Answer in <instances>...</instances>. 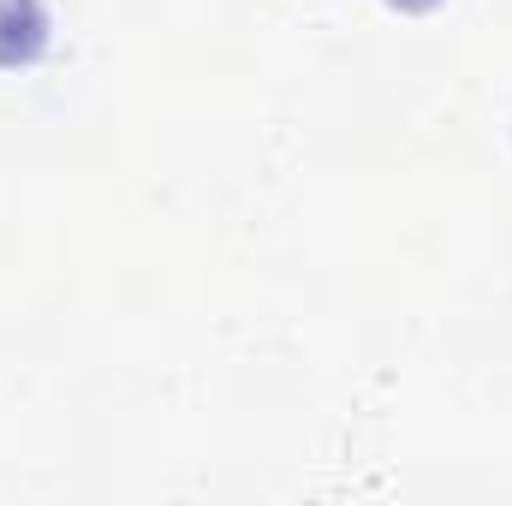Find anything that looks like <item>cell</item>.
<instances>
[{"instance_id": "cell-2", "label": "cell", "mask_w": 512, "mask_h": 506, "mask_svg": "<svg viewBox=\"0 0 512 506\" xmlns=\"http://www.w3.org/2000/svg\"><path fill=\"white\" fill-rule=\"evenodd\" d=\"M399 6H411V12H423V6H435V0H399Z\"/></svg>"}, {"instance_id": "cell-1", "label": "cell", "mask_w": 512, "mask_h": 506, "mask_svg": "<svg viewBox=\"0 0 512 506\" xmlns=\"http://www.w3.org/2000/svg\"><path fill=\"white\" fill-rule=\"evenodd\" d=\"M48 18L36 0H0V66H24L42 54Z\"/></svg>"}]
</instances>
